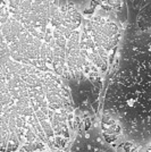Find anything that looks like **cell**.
Wrapping results in <instances>:
<instances>
[{
	"label": "cell",
	"mask_w": 151,
	"mask_h": 152,
	"mask_svg": "<svg viewBox=\"0 0 151 152\" xmlns=\"http://www.w3.org/2000/svg\"><path fill=\"white\" fill-rule=\"evenodd\" d=\"M2 152H62L72 143L74 102L57 74L1 58Z\"/></svg>",
	"instance_id": "7a4b0ae2"
},
{
	"label": "cell",
	"mask_w": 151,
	"mask_h": 152,
	"mask_svg": "<svg viewBox=\"0 0 151 152\" xmlns=\"http://www.w3.org/2000/svg\"><path fill=\"white\" fill-rule=\"evenodd\" d=\"M142 152H151V143L148 144V145L143 146V151Z\"/></svg>",
	"instance_id": "5b68a950"
},
{
	"label": "cell",
	"mask_w": 151,
	"mask_h": 152,
	"mask_svg": "<svg viewBox=\"0 0 151 152\" xmlns=\"http://www.w3.org/2000/svg\"><path fill=\"white\" fill-rule=\"evenodd\" d=\"M73 1H1L0 53L66 83L101 80L119 47V24Z\"/></svg>",
	"instance_id": "6da1fadb"
},
{
	"label": "cell",
	"mask_w": 151,
	"mask_h": 152,
	"mask_svg": "<svg viewBox=\"0 0 151 152\" xmlns=\"http://www.w3.org/2000/svg\"><path fill=\"white\" fill-rule=\"evenodd\" d=\"M103 114L116 119L122 134L143 148L151 143V38L126 35L108 78Z\"/></svg>",
	"instance_id": "3957f363"
},
{
	"label": "cell",
	"mask_w": 151,
	"mask_h": 152,
	"mask_svg": "<svg viewBox=\"0 0 151 152\" xmlns=\"http://www.w3.org/2000/svg\"><path fill=\"white\" fill-rule=\"evenodd\" d=\"M67 152H117L97 132H84L72 141Z\"/></svg>",
	"instance_id": "277c9868"
}]
</instances>
